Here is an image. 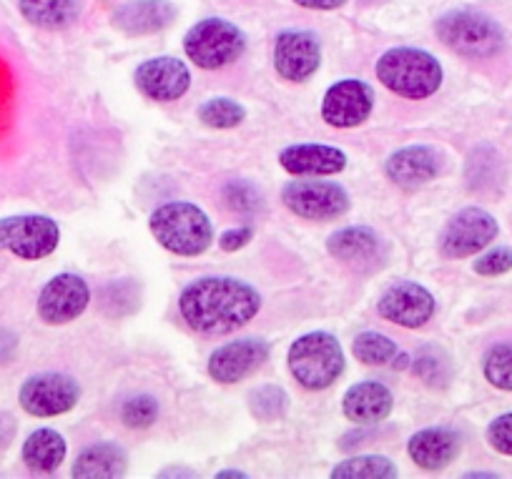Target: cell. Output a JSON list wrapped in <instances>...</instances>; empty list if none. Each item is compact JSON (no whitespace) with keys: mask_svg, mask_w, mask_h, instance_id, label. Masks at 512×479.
<instances>
[{"mask_svg":"<svg viewBox=\"0 0 512 479\" xmlns=\"http://www.w3.org/2000/svg\"><path fill=\"white\" fill-rule=\"evenodd\" d=\"M262 309V294L234 276H204L181 291L179 311L199 334H229Z\"/></svg>","mask_w":512,"mask_h":479,"instance_id":"6da1fadb","label":"cell"},{"mask_svg":"<svg viewBox=\"0 0 512 479\" xmlns=\"http://www.w3.org/2000/svg\"><path fill=\"white\" fill-rule=\"evenodd\" d=\"M149 231L156 244L176 256H201L214 244V226L206 211L191 201H166L151 214Z\"/></svg>","mask_w":512,"mask_h":479,"instance_id":"7a4b0ae2","label":"cell"},{"mask_svg":"<svg viewBox=\"0 0 512 479\" xmlns=\"http://www.w3.org/2000/svg\"><path fill=\"white\" fill-rule=\"evenodd\" d=\"M374 71L387 91L410 101L435 96L442 86L440 61L422 48H390L379 56Z\"/></svg>","mask_w":512,"mask_h":479,"instance_id":"3957f363","label":"cell"},{"mask_svg":"<svg viewBox=\"0 0 512 479\" xmlns=\"http://www.w3.org/2000/svg\"><path fill=\"white\" fill-rule=\"evenodd\" d=\"M289 372L309 392L332 387L344 372L342 344L329 332H309L289 347Z\"/></svg>","mask_w":512,"mask_h":479,"instance_id":"277c9868","label":"cell"},{"mask_svg":"<svg viewBox=\"0 0 512 479\" xmlns=\"http://www.w3.org/2000/svg\"><path fill=\"white\" fill-rule=\"evenodd\" d=\"M437 38L465 58H492L505 48V33L490 16L452 11L435 23Z\"/></svg>","mask_w":512,"mask_h":479,"instance_id":"5b68a950","label":"cell"},{"mask_svg":"<svg viewBox=\"0 0 512 479\" xmlns=\"http://www.w3.org/2000/svg\"><path fill=\"white\" fill-rule=\"evenodd\" d=\"M184 51L191 63L204 71H216L244 56L246 36L236 23L224 18H206L189 28L184 36Z\"/></svg>","mask_w":512,"mask_h":479,"instance_id":"8992f818","label":"cell"},{"mask_svg":"<svg viewBox=\"0 0 512 479\" xmlns=\"http://www.w3.org/2000/svg\"><path fill=\"white\" fill-rule=\"evenodd\" d=\"M61 244V226L43 214H18L0 219V251L18 259L38 261L51 256Z\"/></svg>","mask_w":512,"mask_h":479,"instance_id":"52a82bcc","label":"cell"},{"mask_svg":"<svg viewBox=\"0 0 512 479\" xmlns=\"http://www.w3.org/2000/svg\"><path fill=\"white\" fill-rule=\"evenodd\" d=\"M500 234V226L492 214L477 206L457 211L440 234V251L447 259H467L487 249Z\"/></svg>","mask_w":512,"mask_h":479,"instance_id":"ba28073f","label":"cell"},{"mask_svg":"<svg viewBox=\"0 0 512 479\" xmlns=\"http://www.w3.org/2000/svg\"><path fill=\"white\" fill-rule=\"evenodd\" d=\"M282 204L299 219L334 221L349 211V194L332 181L299 179L284 186Z\"/></svg>","mask_w":512,"mask_h":479,"instance_id":"9c48e42d","label":"cell"},{"mask_svg":"<svg viewBox=\"0 0 512 479\" xmlns=\"http://www.w3.org/2000/svg\"><path fill=\"white\" fill-rule=\"evenodd\" d=\"M81 399V384L61 372H43L28 377L18 392V402L31 417H61Z\"/></svg>","mask_w":512,"mask_h":479,"instance_id":"30bf717a","label":"cell"},{"mask_svg":"<svg viewBox=\"0 0 512 479\" xmlns=\"http://www.w3.org/2000/svg\"><path fill=\"white\" fill-rule=\"evenodd\" d=\"M437 301L430 291L415 281L392 284L377 301V311L382 319L405 329H420L435 316Z\"/></svg>","mask_w":512,"mask_h":479,"instance_id":"8fae6325","label":"cell"},{"mask_svg":"<svg viewBox=\"0 0 512 479\" xmlns=\"http://www.w3.org/2000/svg\"><path fill=\"white\" fill-rule=\"evenodd\" d=\"M91 289L76 274H58L38 294V316L51 327L73 322L86 311Z\"/></svg>","mask_w":512,"mask_h":479,"instance_id":"7c38bea8","label":"cell"},{"mask_svg":"<svg viewBox=\"0 0 512 479\" xmlns=\"http://www.w3.org/2000/svg\"><path fill=\"white\" fill-rule=\"evenodd\" d=\"M374 108V91L369 83L357 78H344L327 88L322 101L324 123L334 128L362 126Z\"/></svg>","mask_w":512,"mask_h":479,"instance_id":"4fadbf2b","label":"cell"},{"mask_svg":"<svg viewBox=\"0 0 512 479\" xmlns=\"http://www.w3.org/2000/svg\"><path fill=\"white\" fill-rule=\"evenodd\" d=\"M322 63L319 38L309 31H282L274 41V68L284 81L304 83Z\"/></svg>","mask_w":512,"mask_h":479,"instance_id":"5bb4252c","label":"cell"},{"mask_svg":"<svg viewBox=\"0 0 512 479\" xmlns=\"http://www.w3.org/2000/svg\"><path fill=\"white\" fill-rule=\"evenodd\" d=\"M134 83L146 98L156 103L179 101L191 86V71L174 56L149 58L134 73Z\"/></svg>","mask_w":512,"mask_h":479,"instance_id":"9a60e30c","label":"cell"},{"mask_svg":"<svg viewBox=\"0 0 512 479\" xmlns=\"http://www.w3.org/2000/svg\"><path fill=\"white\" fill-rule=\"evenodd\" d=\"M269 344L264 339H236L214 349L209 357V377L216 384H236L267 364Z\"/></svg>","mask_w":512,"mask_h":479,"instance_id":"2e32d148","label":"cell"},{"mask_svg":"<svg viewBox=\"0 0 512 479\" xmlns=\"http://www.w3.org/2000/svg\"><path fill=\"white\" fill-rule=\"evenodd\" d=\"M442 169L440 153L432 146H402L395 153H390L387 164H384V174L392 184L402 186V189H420V186L430 184L437 179Z\"/></svg>","mask_w":512,"mask_h":479,"instance_id":"e0dca14e","label":"cell"},{"mask_svg":"<svg viewBox=\"0 0 512 479\" xmlns=\"http://www.w3.org/2000/svg\"><path fill=\"white\" fill-rule=\"evenodd\" d=\"M279 164L292 176H334L347 169V153L327 143H294L279 153Z\"/></svg>","mask_w":512,"mask_h":479,"instance_id":"ac0fdd59","label":"cell"},{"mask_svg":"<svg viewBox=\"0 0 512 479\" xmlns=\"http://www.w3.org/2000/svg\"><path fill=\"white\" fill-rule=\"evenodd\" d=\"M176 21V8L169 0H128L113 13V26L126 36H151Z\"/></svg>","mask_w":512,"mask_h":479,"instance_id":"d6986e66","label":"cell"},{"mask_svg":"<svg viewBox=\"0 0 512 479\" xmlns=\"http://www.w3.org/2000/svg\"><path fill=\"white\" fill-rule=\"evenodd\" d=\"M395 397L382 382H359L342 397V412L354 424H379L392 414Z\"/></svg>","mask_w":512,"mask_h":479,"instance_id":"ffe728a7","label":"cell"},{"mask_svg":"<svg viewBox=\"0 0 512 479\" xmlns=\"http://www.w3.org/2000/svg\"><path fill=\"white\" fill-rule=\"evenodd\" d=\"M407 454L412 462L427 472H437L452 464L460 454V437L445 427H427L412 434L407 442Z\"/></svg>","mask_w":512,"mask_h":479,"instance_id":"44dd1931","label":"cell"},{"mask_svg":"<svg viewBox=\"0 0 512 479\" xmlns=\"http://www.w3.org/2000/svg\"><path fill=\"white\" fill-rule=\"evenodd\" d=\"M128 469V454L121 444L98 442L88 444L73 462L71 474L76 479H116Z\"/></svg>","mask_w":512,"mask_h":479,"instance_id":"7402d4cb","label":"cell"},{"mask_svg":"<svg viewBox=\"0 0 512 479\" xmlns=\"http://www.w3.org/2000/svg\"><path fill=\"white\" fill-rule=\"evenodd\" d=\"M384 249L382 239L369 226H344L327 239V251L344 264H369Z\"/></svg>","mask_w":512,"mask_h":479,"instance_id":"603a6c76","label":"cell"},{"mask_svg":"<svg viewBox=\"0 0 512 479\" xmlns=\"http://www.w3.org/2000/svg\"><path fill=\"white\" fill-rule=\"evenodd\" d=\"M18 8L31 26L63 31L81 18L83 0H18Z\"/></svg>","mask_w":512,"mask_h":479,"instance_id":"cb8c5ba5","label":"cell"},{"mask_svg":"<svg viewBox=\"0 0 512 479\" xmlns=\"http://www.w3.org/2000/svg\"><path fill=\"white\" fill-rule=\"evenodd\" d=\"M23 462L33 472H56L63 464L68 454V444L63 439L61 432L51 427L36 429L33 434H28L26 444H23Z\"/></svg>","mask_w":512,"mask_h":479,"instance_id":"d4e9b609","label":"cell"},{"mask_svg":"<svg viewBox=\"0 0 512 479\" xmlns=\"http://www.w3.org/2000/svg\"><path fill=\"white\" fill-rule=\"evenodd\" d=\"M332 479H395L400 469L390 457L382 454H359V457L344 459L329 474Z\"/></svg>","mask_w":512,"mask_h":479,"instance_id":"484cf974","label":"cell"},{"mask_svg":"<svg viewBox=\"0 0 512 479\" xmlns=\"http://www.w3.org/2000/svg\"><path fill=\"white\" fill-rule=\"evenodd\" d=\"M352 354L357 357L359 364L384 367V364L395 362V357H400V347L390 337H384L379 332H362L354 337Z\"/></svg>","mask_w":512,"mask_h":479,"instance_id":"4316f807","label":"cell"},{"mask_svg":"<svg viewBox=\"0 0 512 479\" xmlns=\"http://www.w3.org/2000/svg\"><path fill=\"white\" fill-rule=\"evenodd\" d=\"M199 121L209 128H236L246 121V108L234 98H209L199 106Z\"/></svg>","mask_w":512,"mask_h":479,"instance_id":"83f0119b","label":"cell"},{"mask_svg":"<svg viewBox=\"0 0 512 479\" xmlns=\"http://www.w3.org/2000/svg\"><path fill=\"white\" fill-rule=\"evenodd\" d=\"M249 409L259 422H277V419L287 414L289 394L282 387H277V384H264V387L254 389L249 394Z\"/></svg>","mask_w":512,"mask_h":479,"instance_id":"f1b7e54d","label":"cell"},{"mask_svg":"<svg viewBox=\"0 0 512 479\" xmlns=\"http://www.w3.org/2000/svg\"><path fill=\"white\" fill-rule=\"evenodd\" d=\"M482 372H485V379L492 387L512 392V342L495 344V347L487 352Z\"/></svg>","mask_w":512,"mask_h":479,"instance_id":"f546056e","label":"cell"},{"mask_svg":"<svg viewBox=\"0 0 512 479\" xmlns=\"http://www.w3.org/2000/svg\"><path fill=\"white\" fill-rule=\"evenodd\" d=\"M224 204L236 214L254 216L264 209V196L249 181H231L224 189Z\"/></svg>","mask_w":512,"mask_h":479,"instance_id":"4dcf8cb0","label":"cell"},{"mask_svg":"<svg viewBox=\"0 0 512 479\" xmlns=\"http://www.w3.org/2000/svg\"><path fill=\"white\" fill-rule=\"evenodd\" d=\"M159 419V402L151 394H136L121 407V422L131 429H146Z\"/></svg>","mask_w":512,"mask_h":479,"instance_id":"1f68e13d","label":"cell"},{"mask_svg":"<svg viewBox=\"0 0 512 479\" xmlns=\"http://www.w3.org/2000/svg\"><path fill=\"white\" fill-rule=\"evenodd\" d=\"M415 372L420 374V379L430 387H445L450 382V359L440 352V349H425V352L417 357Z\"/></svg>","mask_w":512,"mask_h":479,"instance_id":"d6a6232c","label":"cell"},{"mask_svg":"<svg viewBox=\"0 0 512 479\" xmlns=\"http://www.w3.org/2000/svg\"><path fill=\"white\" fill-rule=\"evenodd\" d=\"M475 274L480 276H502L512 269V249L507 246H497V249L487 251L485 256L475 261Z\"/></svg>","mask_w":512,"mask_h":479,"instance_id":"836d02e7","label":"cell"},{"mask_svg":"<svg viewBox=\"0 0 512 479\" xmlns=\"http://www.w3.org/2000/svg\"><path fill=\"white\" fill-rule=\"evenodd\" d=\"M487 442L492 444L495 452L512 457V412L492 419L490 427H487Z\"/></svg>","mask_w":512,"mask_h":479,"instance_id":"e575fe53","label":"cell"},{"mask_svg":"<svg viewBox=\"0 0 512 479\" xmlns=\"http://www.w3.org/2000/svg\"><path fill=\"white\" fill-rule=\"evenodd\" d=\"M251 239H254V226H236V229L224 231V234L219 236V249L231 254V251L244 249Z\"/></svg>","mask_w":512,"mask_h":479,"instance_id":"d590c367","label":"cell"},{"mask_svg":"<svg viewBox=\"0 0 512 479\" xmlns=\"http://www.w3.org/2000/svg\"><path fill=\"white\" fill-rule=\"evenodd\" d=\"M294 3L312 11H334V8H342L347 0H294Z\"/></svg>","mask_w":512,"mask_h":479,"instance_id":"8d00e7d4","label":"cell"},{"mask_svg":"<svg viewBox=\"0 0 512 479\" xmlns=\"http://www.w3.org/2000/svg\"><path fill=\"white\" fill-rule=\"evenodd\" d=\"M216 479H246V472H241V469H224V472H216Z\"/></svg>","mask_w":512,"mask_h":479,"instance_id":"74e56055","label":"cell"},{"mask_svg":"<svg viewBox=\"0 0 512 479\" xmlns=\"http://www.w3.org/2000/svg\"><path fill=\"white\" fill-rule=\"evenodd\" d=\"M159 477H196V472H189V469H164Z\"/></svg>","mask_w":512,"mask_h":479,"instance_id":"f35d334b","label":"cell"},{"mask_svg":"<svg viewBox=\"0 0 512 479\" xmlns=\"http://www.w3.org/2000/svg\"><path fill=\"white\" fill-rule=\"evenodd\" d=\"M467 477H497L495 472H467Z\"/></svg>","mask_w":512,"mask_h":479,"instance_id":"ab89813d","label":"cell"}]
</instances>
